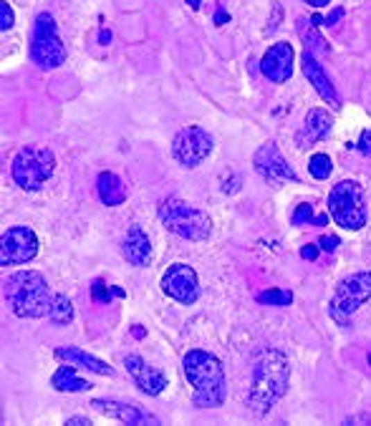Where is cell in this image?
Returning <instances> with one entry per match:
<instances>
[{
	"label": "cell",
	"instance_id": "2e32d148",
	"mask_svg": "<svg viewBox=\"0 0 371 426\" xmlns=\"http://www.w3.org/2000/svg\"><path fill=\"white\" fill-rule=\"evenodd\" d=\"M301 66H303V73H306V78L311 81V86H313L316 91L321 94L323 101H329V104L338 106V91L334 89V81L326 76V71L321 69V63L316 61V56L311 53V51H306V53H303Z\"/></svg>",
	"mask_w": 371,
	"mask_h": 426
},
{
	"label": "cell",
	"instance_id": "9a60e30c",
	"mask_svg": "<svg viewBox=\"0 0 371 426\" xmlns=\"http://www.w3.org/2000/svg\"><path fill=\"white\" fill-rule=\"evenodd\" d=\"M124 369L132 373V378L137 381V389L141 393H147V396H157V393L164 391V386H167V376L162 373L159 369L155 366L144 364V358L137 356V353H129L124 358Z\"/></svg>",
	"mask_w": 371,
	"mask_h": 426
},
{
	"label": "cell",
	"instance_id": "277c9868",
	"mask_svg": "<svg viewBox=\"0 0 371 426\" xmlns=\"http://www.w3.org/2000/svg\"><path fill=\"white\" fill-rule=\"evenodd\" d=\"M159 220L172 235L189 242H202L210 238L212 220L197 207H189L184 199H175L169 197L159 204Z\"/></svg>",
	"mask_w": 371,
	"mask_h": 426
},
{
	"label": "cell",
	"instance_id": "f35d334b",
	"mask_svg": "<svg viewBox=\"0 0 371 426\" xmlns=\"http://www.w3.org/2000/svg\"><path fill=\"white\" fill-rule=\"evenodd\" d=\"M184 3H187L189 8H195V10H197V8H200V3H202V0H184Z\"/></svg>",
	"mask_w": 371,
	"mask_h": 426
},
{
	"label": "cell",
	"instance_id": "ab89813d",
	"mask_svg": "<svg viewBox=\"0 0 371 426\" xmlns=\"http://www.w3.org/2000/svg\"><path fill=\"white\" fill-rule=\"evenodd\" d=\"M369 364H371V353H369Z\"/></svg>",
	"mask_w": 371,
	"mask_h": 426
},
{
	"label": "cell",
	"instance_id": "4fadbf2b",
	"mask_svg": "<svg viewBox=\"0 0 371 426\" xmlns=\"http://www.w3.org/2000/svg\"><path fill=\"white\" fill-rule=\"evenodd\" d=\"M255 161V169H258L260 177H266L268 182H275V179H288V182H298V175L293 169L288 167V161L283 159L278 144L275 141H266L263 147L255 152L252 157Z\"/></svg>",
	"mask_w": 371,
	"mask_h": 426
},
{
	"label": "cell",
	"instance_id": "7402d4cb",
	"mask_svg": "<svg viewBox=\"0 0 371 426\" xmlns=\"http://www.w3.org/2000/svg\"><path fill=\"white\" fill-rule=\"evenodd\" d=\"M51 321L58 323V326H69V323L74 321V305H71V301L66 298V295L58 293L56 298H53V308H51Z\"/></svg>",
	"mask_w": 371,
	"mask_h": 426
},
{
	"label": "cell",
	"instance_id": "f546056e",
	"mask_svg": "<svg viewBox=\"0 0 371 426\" xmlns=\"http://www.w3.org/2000/svg\"><path fill=\"white\" fill-rule=\"evenodd\" d=\"M318 247L326 252H334L338 247V238H331V235H326V238L318 240Z\"/></svg>",
	"mask_w": 371,
	"mask_h": 426
},
{
	"label": "cell",
	"instance_id": "d6986e66",
	"mask_svg": "<svg viewBox=\"0 0 371 426\" xmlns=\"http://www.w3.org/2000/svg\"><path fill=\"white\" fill-rule=\"evenodd\" d=\"M96 192L98 199L106 207H119V204L126 202V187L119 179V175H114V172H101L96 177Z\"/></svg>",
	"mask_w": 371,
	"mask_h": 426
},
{
	"label": "cell",
	"instance_id": "d590c367",
	"mask_svg": "<svg viewBox=\"0 0 371 426\" xmlns=\"http://www.w3.org/2000/svg\"><path fill=\"white\" fill-rule=\"evenodd\" d=\"M354 421H364V424H371V416H366V414H361V416H351V419H346V424H354Z\"/></svg>",
	"mask_w": 371,
	"mask_h": 426
},
{
	"label": "cell",
	"instance_id": "44dd1931",
	"mask_svg": "<svg viewBox=\"0 0 371 426\" xmlns=\"http://www.w3.org/2000/svg\"><path fill=\"white\" fill-rule=\"evenodd\" d=\"M51 386L56 389V391H63V393H78V391H89L94 384H89L86 378L76 376V369H74V364H61L58 366V371L53 373V378H51Z\"/></svg>",
	"mask_w": 371,
	"mask_h": 426
},
{
	"label": "cell",
	"instance_id": "4316f807",
	"mask_svg": "<svg viewBox=\"0 0 371 426\" xmlns=\"http://www.w3.org/2000/svg\"><path fill=\"white\" fill-rule=\"evenodd\" d=\"M13 23H15L13 10H10V6H8V0H3V3H0V28L10 30L13 28Z\"/></svg>",
	"mask_w": 371,
	"mask_h": 426
},
{
	"label": "cell",
	"instance_id": "836d02e7",
	"mask_svg": "<svg viewBox=\"0 0 371 426\" xmlns=\"http://www.w3.org/2000/svg\"><path fill=\"white\" fill-rule=\"evenodd\" d=\"M227 21H230V15L225 13L223 8H220V10H217V13H215V26H225V23H227Z\"/></svg>",
	"mask_w": 371,
	"mask_h": 426
},
{
	"label": "cell",
	"instance_id": "52a82bcc",
	"mask_svg": "<svg viewBox=\"0 0 371 426\" xmlns=\"http://www.w3.org/2000/svg\"><path fill=\"white\" fill-rule=\"evenodd\" d=\"M31 58L38 69L51 71L58 69L66 61V48L58 38L56 21L51 13H41L33 23V38H31Z\"/></svg>",
	"mask_w": 371,
	"mask_h": 426
},
{
	"label": "cell",
	"instance_id": "603a6c76",
	"mask_svg": "<svg viewBox=\"0 0 371 426\" xmlns=\"http://www.w3.org/2000/svg\"><path fill=\"white\" fill-rule=\"evenodd\" d=\"M124 290L121 287H106V283L101 278H96L92 283V298L96 303H112V298H124Z\"/></svg>",
	"mask_w": 371,
	"mask_h": 426
},
{
	"label": "cell",
	"instance_id": "ffe728a7",
	"mask_svg": "<svg viewBox=\"0 0 371 426\" xmlns=\"http://www.w3.org/2000/svg\"><path fill=\"white\" fill-rule=\"evenodd\" d=\"M53 356L61 358V361H69V364L84 366V369L98 373V376H114L112 366L104 364L101 358L92 356V353H86V350H81V348H56V350H53Z\"/></svg>",
	"mask_w": 371,
	"mask_h": 426
},
{
	"label": "cell",
	"instance_id": "cb8c5ba5",
	"mask_svg": "<svg viewBox=\"0 0 371 426\" xmlns=\"http://www.w3.org/2000/svg\"><path fill=\"white\" fill-rule=\"evenodd\" d=\"M309 172L313 179H329L331 172H334V161L326 154H313L309 161Z\"/></svg>",
	"mask_w": 371,
	"mask_h": 426
},
{
	"label": "cell",
	"instance_id": "4dcf8cb0",
	"mask_svg": "<svg viewBox=\"0 0 371 426\" xmlns=\"http://www.w3.org/2000/svg\"><path fill=\"white\" fill-rule=\"evenodd\" d=\"M318 250H321L318 245H306V247H301V258L303 260H316L318 258Z\"/></svg>",
	"mask_w": 371,
	"mask_h": 426
},
{
	"label": "cell",
	"instance_id": "e575fe53",
	"mask_svg": "<svg viewBox=\"0 0 371 426\" xmlns=\"http://www.w3.org/2000/svg\"><path fill=\"white\" fill-rule=\"evenodd\" d=\"M98 43H104V46L112 43V33H109L106 28H101V33H98Z\"/></svg>",
	"mask_w": 371,
	"mask_h": 426
},
{
	"label": "cell",
	"instance_id": "8992f818",
	"mask_svg": "<svg viewBox=\"0 0 371 426\" xmlns=\"http://www.w3.org/2000/svg\"><path fill=\"white\" fill-rule=\"evenodd\" d=\"M329 210L334 215V222L341 224L343 230H361L366 224V204L359 182L346 179L331 189Z\"/></svg>",
	"mask_w": 371,
	"mask_h": 426
},
{
	"label": "cell",
	"instance_id": "f1b7e54d",
	"mask_svg": "<svg viewBox=\"0 0 371 426\" xmlns=\"http://www.w3.org/2000/svg\"><path fill=\"white\" fill-rule=\"evenodd\" d=\"M356 149L361 154H366V157H371V129H366V132L361 134V139L356 141Z\"/></svg>",
	"mask_w": 371,
	"mask_h": 426
},
{
	"label": "cell",
	"instance_id": "484cf974",
	"mask_svg": "<svg viewBox=\"0 0 371 426\" xmlns=\"http://www.w3.org/2000/svg\"><path fill=\"white\" fill-rule=\"evenodd\" d=\"M293 222H295V224H306V222L316 224L313 204H309V202L298 204V207H295V212H293Z\"/></svg>",
	"mask_w": 371,
	"mask_h": 426
},
{
	"label": "cell",
	"instance_id": "74e56055",
	"mask_svg": "<svg viewBox=\"0 0 371 426\" xmlns=\"http://www.w3.org/2000/svg\"><path fill=\"white\" fill-rule=\"evenodd\" d=\"M134 338H144V328H141V326H134Z\"/></svg>",
	"mask_w": 371,
	"mask_h": 426
},
{
	"label": "cell",
	"instance_id": "1f68e13d",
	"mask_svg": "<svg viewBox=\"0 0 371 426\" xmlns=\"http://www.w3.org/2000/svg\"><path fill=\"white\" fill-rule=\"evenodd\" d=\"M341 18H343V8H336V10H334V13H331L323 23H326L329 28H334V26H338V21H341Z\"/></svg>",
	"mask_w": 371,
	"mask_h": 426
},
{
	"label": "cell",
	"instance_id": "30bf717a",
	"mask_svg": "<svg viewBox=\"0 0 371 426\" xmlns=\"http://www.w3.org/2000/svg\"><path fill=\"white\" fill-rule=\"evenodd\" d=\"M162 290L172 301L182 303V305H192L200 298V280H197V273L189 265L175 263L162 275Z\"/></svg>",
	"mask_w": 371,
	"mask_h": 426
},
{
	"label": "cell",
	"instance_id": "83f0119b",
	"mask_svg": "<svg viewBox=\"0 0 371 426\" xmlns=\"http://www.w3.org/2000/svg\"><path fill=\"white\" fill-rule=\"evenodd\" d=\"M303 38H306V43H309V48L313 46L316 51H329V43H323V38L316 33V28L311 30V33H303Z\"/></svg>",
	"mask_w": 371,
	"mask_h": 426
},
{
	"label": "cell",
	"instance_id": "6da1fadb",
	"mask_svg": "<svg viewBox=\"0 0 371 426\" xmlns=\"http://www.w3.org/2000/svg\"><path fill=\"white\" fill-rule=\"evenodd\" d=\"M288 378H291V366L280 350H258L252 358V386L248 396L250 411L258 416L270 411V406L288 391Z\"/></svg>",
	"mask_w": 371,
	"mask_h": 426
},
{
	"label": "cell",
	"instance_id": "3957f363",
	"mask_svg": "<svg viewBox=\"0 0 371 426\" xmlns=\"http://www.w3.org/2000/svg\"><path fill=\"white\" fill-rule=\"evenodd\" d=\"M53 298L49 283L35 270H21L6 280V301L10 303L18 318H43L51 315Z\"/></svg>",
	"mask_w": 371,
	"mask_h": 426
},
{
	"label": "cell",
	"instance_id": "7a4b0ae2",
	"mask_svg": "<svg viewBox=\"0 0 371 426\" xmlns=\"http://www.w3.org/2000/svg\"><path fill=\"white\" fill-rule=\"evenodd\" d=\"M182 371L192 386V404L197 409H217L225 404V371L212 353L189 350L182 361Z\"/></svg>",
	"mask_w": 371,
	"mask_h": 426
},
{
	"label": "cell",
	"instance_id": "5bb4252c",
	"mask_svg": "<svg viewBox=\"0 0 371 426\" xmlns=\"http://www.w3.org/2000/svg\"><path fill=\"white\" fill-rule=\"evenodd\" d=\"M92 409L98 414H104L109 419H117L121 424H134V426H155L159 424L157 416H152L149 411L139 409L134 404H121V401H104V398H94Z\"/></svg>",
	"mask_w": 371,
	"mask_h": 426
},
{
	"label": "cell",
	"instance_id": "8d00e7d4",
	"mask_svg": "<svg viewBox=\"0 0 371 426\" xmlns=\"http://www.w3.org/2000/svg\"><path fill=\"white\" fill-rule=\"evenodd\" d=\"M309 6H313V8H323V6H329V0H306Z\"/></svg>",
	"mask_w": 371,
	"mask_h": 426
},
{
	"label": "cell",
	"instance_id": "d6a6232c",
	"mask_svg": "<svg viewBox=\"0 0 371 426\" xmlns=\"http://www.w3.org/2000/svg\"><path fill=\"white\" fill-rule=\"evenodd\" d=\"M66 424H69V426H89V424H92V419H86V416H71Z\"/></svg>",
	"mask_w": 371,
	"mask_h": 426
},
{
	"label": "cell",
	"instance_id": "ac0fdd59",
	"mask_svg": "<svg viewBox=\"0 0 371 426\" xmlns=\"http://www.w3.org/2000/svg\"><path fill=\"white\" fill-rule=\"evenodd\" d=\"M331 124H334V119H331V114L326 112V109H311L309 114H306V124H303V132L298 134V144L301 147H306V144H311V141H321L326 134L331 132Z\"/></svg>",
	"mask_w": 371,
	"mask_h": 426
},
{
	"label": "cell",
	"instance_id": "9c48e42d",
	"mask_svg": "<svg viewBox=\"0 0 371 426\" xmlns=\"http://www.w3.org/2000/svg\"><path fill=\"white\" fill-rule=\"evenodd\" d=\"M212 147H215V141H212V136L205 129H200V126H184L182 132L175 136V141H172V157L182 167L192 169L200 167L210 157Z\"/></svg>",
	"mask_w": 371,
	"mask_h": 426
},
{
	"label": "cell",
	"instance_id": "5b68a950",
	"mask_svg": "<svg viewBox=\"0 0 371 426\" xmlns=\"http://www.w3.org/2000/svg\"><path fill=\"white\" fill-rule=\"evenodd\" d=\"M56 169V157L51 149L43 147H23L21 152L15 154L10 175L13 182L26 192H38L43 189V184L49 182L51 175Z\"/></svg>",
	"mask_w": 371,
	"mask_h": 426
},
{
	"label": "cell",
	"instance_id": "d4e9b609",
	"mask_svg": "<svg viewBox=\"0 0 371 426\" xmlns=\"http://www.w3.org/2000/svg\"><path fill=\"white\" fill-rule=\"evenodd\" d=\"M258 303L263 305H291L293 303V293L291 290H280V287H270L258 293Z\"/></svg>",
	"mask_w": 371,
	"mask_h": 426
},
{
	"label": "cell",
	"instance_id": "e0dca14e",
	"mask_svg": "<svg viewBox=\"0 0 371 426\" xmlns=\"http://www.w3.org/2000/svg\"><path fill=\"white\" fill-rule=\"evenodd\" d=\"M121 255L126 258V263H132L137 267H144L152 263V242H149L141 227H137V224L129 227L124 242H121Z\"/></svg>",
	"mask_w": 371,
	"mask_h": 426
},
{
	"label": "cell",
	"instance_id": "ba28073f",
	"mask_svg": "<svg viewBox=\"0 0 371 426\" xmlns=\"http://www.w3.org/2000/svg\"><path fill=\"white\" fill-rule=\"evenodd\" d=\"M371 298V273L349 275L338 283L334 301H331V315L341 326H349V315H354L359 308Z\"/></svg>",
	"mask_w": 371,
	"mask_h": 426
},
{
	"label": "cell",
	"instance_id": "8fae6325",
	"mask_svg": "<svg viewBox=\"0 0 371 426\" xmlns=\"http://www.w3.org/2000/svg\"><path fill=\"white\" fill-rule=\"evenodd\" d=\"M38 255V238L31 227H13L0 242V265H23Z\"/></svg>",
	"mask_w": 371,
	"mask_h": 426
},
{
	"label": "cell",
	"instance_id": "7c38bea8",
	"mask_svg": "<svg viewBox=\"0 0 371 426\" xmlns=\"http://www.w3.org/2000/svg\"><path fill=\"white\" fill-rule=\"evenodd\" d=\"M293 61H295L293 46L280 41L275 46H270L266 51V56L260 58V73L268 81H273V84H283V81H288V78L293 76Z\"/></svg>",
	"mask_w": 371,
	"mask_h": 426
}]
</instances>
